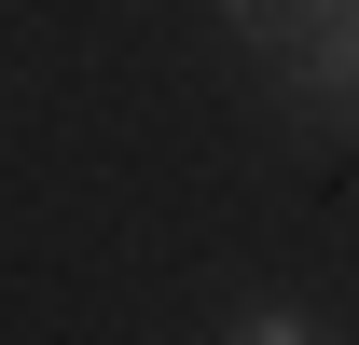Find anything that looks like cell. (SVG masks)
<instances>
[{"instance_id":"6da1fadb","label":"cell","mask_w":359,"mask_h":345,"mask_svg":"<svg viewBox=\"0 0 359 345\" xmlns=\"http://www.w3.org/2000/svg\"><path fill=\"white\" fill-rule=\"evenodd\" d=\"M222 345H318V318H304V304H235Z\"/></svg>"},{"instance_id":"7a4b0ae2","label":"cell","mask_w":359,"mask_h":345,"mask_svg":"<svg viewBox=\"0 0 359 345\" xmlns=\"http://www.w3.org/2000/svg\"><path fill=\"white\" fill-rule=\"evenodd\" d=\"M290 14H332V0H222V28H235V42H249V55H263L276 28H290Z\"/></svg>"}]
</instances>
